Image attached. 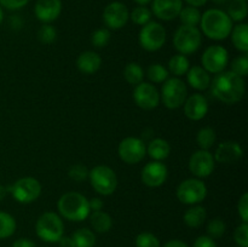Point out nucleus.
Segmentation results:
<instances>
[{"mask_svg":"<svg viewBox=\"0 0 248 247\" xmlns=\"http://www.w3.org/2000/svg\"><path fill=\"white\" fill-rule=\"evenodd\" d=\"M213 97L227 104H234L241 101L246 92L244 77H239L232 70L216 74L210 84Z\"/></svg>","mask_w":248,"mask_h":247,"instance_id":"1","label":"nucleus"},{"mask_svg":"<svg viewBox=\"0 0 248 247\" xmlns=\"http://www.w3.org/2000/svg\"><path fill=\"white\" fill-rule=\"evenodd\" d=\"M201 29L207 38L212 40H224L230 35L232 21L227 12L219 9H210L201 15Z\"/></svg>","mask_w":248,"mask_h":247,"instance_id":"2","label":"nucleus"},{"mask_svg":"<svg viewBox=\"0 0 248 247\" xmlns=\"http://www.w3.org/2000/svg\"><path fill=\"white\" fill-rule=\"evenodd\" d=\"M61 216L72 222H81L90 216L89 200L86 196L77 191L63 194L57 202Z\"/></svg>","mask_w":248,"mask_h":247,"instance_id":"3","label":"nucleus"},{"mask_svg":"<svg viewBox=\"0 0 248 247\" xmlns=\"http://www.w3.org/2000/svg\"><path fill=\"white\" fill-rule=\"evenodd\" d=\"M89 179L92 188L103 196L111 195L118 186L116 173L106 165H98L89 171Z\"/></svg>","mask_w":248,"mask_h":247,"instance_id":"4","label":"nucleus"},{"mask_svg":"<svg viewBox=\"0 0 248 247\" xmlns=\"http://www.w3.org/2000/svg\"><path fill=\"white\" fill-rule=\"evenodd\" d=\"M38 236L46 242H57L64 232V225L55 212H45L38 218L35 224Z\"/></svg>","mask_w":248,"mask_h":247,"instance_id":"5","label":"nucleus"},{"mask_svg":"<svg viewBox=\"0 0 248 247\" xmlns=\"http://www.w3.org/2000/svg\"><path fill=\"white\" fill-rule=\"evenodd\" d=\"M188 97V87L186 82L179 77H171L162 85L161 97L162 103L169 109H178L186 102Z\"/></svg>","mask_w":248,"mask_h":247,"instance_id":"6","label":"nucleus"},{"mask_svg":"<svg viewBox=\"0 0 248 247\" xmlns=\"http://www.w3.org/2000/svg\"><path fill=\"white\" fill-rule=\"evenodd\" d=\"M201 33L196 27L182 24L173 35V45L181 55H191L201 46Z\"/></svg>","mask_w":248,"mask_h":247,"instance_id":"7","label":"nucleus"},{"mask_svg":"<svg viewBox=\"0 0 248 247\" xmlns=\"http://www.w3.org/2000/svg\"><path fill=\"white\" fill-rule=\"evenodd\" d=\"M138 41L144 50L154 52L160 50L166 43V31L162 24L150 21L142 26L138 34Z\"/></svg>","mask_w":248,"mask_h":247,"instance_id":"8","label":"nucleus"},{"mask_svg":"<svg viewBox=\"0 0 248 247\" xmlns=\"http://www.w3.org/2000/svg\"><path fill=\"white\" fill-rule=\"evenodd\" d=\"M7 191H10L15 200L19 203H31L40 196L41 184L33 177H23L15 182Z\"/></svg>","mask_w":248,"mask_h":247,"instance_id":"9","label":"nucleus"},{"mask_svg":"<svg viewBox=\"0 0 248 247\" xmlns=\"http://www.w3.org/2000/svg\"><path fill=\"white\" fill-rule=\"evenodd\" d=\"M177 199L186 205H198L207 196V188L200 179L189 178L182 182L177 188Z\"/></svg>","mask_w":248,"mask_h":247,"instance_id":"10","label":"nucleus"},{"mask_svg":"<svg viewBox=\"0 0 248 247\" xmlns=\"http://www.w3.org/2000/svg\"><path fill=\"white\" fill-rule=\"evenodd\" d=\"M119 157L128 165H136L144 159L147 147L144 142L137 137H127L120 142L118 147Z\"/></svg>","mask_w":248,"mask_h":247,"instance_id":"11","label":"nucleus"},{"mask_svg":"<svg viewBox=\"0 0 248 247\" xmlns=\"http://www.w3.org/2000/svg\"><path fill=\"white\" fill-rule=\"evenodd\" d=\"M228 55L227 48L219 45H212L205 50L201 57L202 68L208 73L218 74L220 72H224L225 67L228 65Z\"/></svg>","mask_w":248,"mask_h":247,"instance_id":"12","label":"nucleus"},{"mask_svg":"<svg viewBox=\"0 0 248 247\" xmlns=\"http://www.w3.org/2000/svg\"><path fill=\"white\" fill-rule=\"evenodd\" d=\"M215 157L208 150H198L189 159V171L199 178H205L212 174L215 170Z\"/></svg>","mask_w":248,"mask_h":247,"instance_id":"13","label":"nucleus"},{"mask_svg":"<svg viewBox=\"0 0 248 247\" xmlns=\"http://www.w3.org/2000/svg\"><path fill=\"white\" fill-rule=\"evenodd\" d=\"M133 99L140 108L152 110L160 103V93L154 85L149 82H140L135 87Z\"/></svg>","mask_w":248,"mask_h":247,"instance_id":"14","label":"nucleus"},{"mask_svg":"<svg viewBox=\"0 0 248 247\" xmlns=\"http://www.w3.org/2000/svg\"><path fill=\"white\" fill-rule=\"evenodd\" d=\"M130 18L127 6L120 1H113L106 6L103 11L104 24L109 29H120L125 27Z\"/></svg>","mask_w":248,"mask_h":247,"instance_id":"15","label":"nucleus"},{"mask_svg":"<svg viewBox=\"0 0 248 247\" xmlns=\"http://www.w3.org/2000/svg\"><path fill=\"white\" fill-rule=\"evenodd\" d=\"M140 179L150 188H157L162 185L167 179V167L161 161L148 162L142 170Z\"/></svg>","mask_w":248,"mask_h":247,"instance_id":"16","label":"nucleus"},{"mask_svg":"<svg viewBox=\"0 0 248 247\" xmlns=\"http://www.w3.org/2000/svg\"><path fill=\"white\" fill-rule=\"evenodd\" d=\"M183 106L186 116L193 121H199L203 119L208 111L207 99L200 93H194L190 97H186Z\"/></svg>","mask_w":248,"mask_h":247,"instance_id":"17","label":"nucleus"},{"mask_svg":"<svg viewBox=\"0 0 248 247\" xmlns=\"http://www.w3.org/2000/svg\"><path fill=\"white\" fill-rule=\"evenodd\" d=\"M183 9L182 0H153V14L162 21H172Z\"/></svg>","mask_w":248,"mask_h":247,"instance_id":"18","label":"nucleus"},{"mask_svg":"<svg viewBox=\"0 0 248 247\" xmlns=\"http://www.w3.org/2000/svg\"><path fill=\"white\" fill-rule=\"evenodd\" d=\"M62 11L61 0H38L34 7V14L43 23H51L56 21Z\"/></svg>","mask_w":248,"mask_h":247,"instance_id":"19","label":"nucleus"},{"mask_svg":"<svg viewBox=\"0 0 248 247\" xmlns=\"http://www.w3.org/2000/svg\"><path fill=\"white\" fill-rule=\"evenodd\" d=\"M242 155H244V150L241 145L232 140H228V142L220 143L213 157H215V161L220 162V164H234L241 159Z\"/></svg>","mask_w":248,"mask_h":247,"instance_id":"20","label":"nucleus"},{"mask_svg":"<svg viewBox=\"0 0 248 247\" xmlns=\"http://www.w3.org/2000/svg\"><path fill=\"white\" fill-rule=\"evenodd\" d=\"M186 80L193 89L199 90V91H205L210 87L211 84L210 73L206 72L200 65H194L189 68L186 72Z\"/></svg>","mask_w":248,"mask_h":247,"instance_id":"21","label":"nucleus"},{"mask_svg":"<svg viewBox=\"0 0 248 247\" xmlns=\"http://www.w3.org/2000/svg\"><path fill=\"white\" fill-rule=\"evenodd\" d=\"M78 69L84 74H93L101 68L102 58L101 56L93 51H85L79 55L77 60Z\"/></svg>","mask_w":248,"mask_h":247,"instance_id":"22","label":"nucleus"},{"mask_svg":"<svg viewBox=\"0 0 248 247\" xmlns=\"http://www.w3.org/2000/svg\"><path fill=\"white\" fill-rule=\"evenodd\" d=\"M170 153H171V147H170L169 142L162 138H155V139L150 140L147 147V154L154 161H162V160L167 159Z\"/></svg>","mask_w":248,"mask_h":247,"instance_id":"23","label":"nucleus"},{"mask_svg":"<svg viewBox=\"0 0 248 247\" xmlns=\"http://www.w3.org/2000/svg\"><path fill=\"white\" fill-rule=\"evenodd\" d=\"M207 218V212L203 206L196 205L194 207H190L186 213H184V223L189 228H199L205 223Z\"/></svg>","mask_w":248,"mask_h":247,"instance_id":"24","label":"nucleus"},{"mask_svg":"<svg viewBox=\"0 0 248 247\" xmlns=\"http://www.w3.org/2000/svg\"><path fill=\"white\" fill-rule=\"evenodd\" d=\"M232 40L235 47L241 52H248V26L246 23H239L232 29Z\"/></svg>","mask_w":248,"mask_h":247,"instance_id":"25","label":"nucleus"},{"mask_svg":"<svg viewBox=\"0 0 248 247\" xmlns=\"http://www.w3.org/2000/svg\"><path fill=\"white\" fill-rule=\"evenodd\" d=\"M90 222H91L92 228L97 232H109L111 225H113L111 217L107 212H103V211H94V212H92L91 217H90Z\"/></svg>","mask_w":248,"mask_h":247,"instance_id":"26","label":"nucleus"},{"mask_svg":"<svg viewBox=\"0 0 248 247\" xmlns=\"http://www.w3.org/2000/svg\"><path fill=\"white\" fill-rule=\"evenodd\" d=\"M189 68H190V62L186 58V56L178 53V55H174L173 57H171V60L169 61V69L167 70L178 77L182 75H186Z\"/></svg>","mask_w":248,"mask_h":247,"instance_id":"27","label":"nucleus"},{"mask_svg":"<svg viewBox=\"0 0 248 247\" xmlns=\"http://www.w3.org/2000/svg\"><path fill=\"white\" fill-rule=\"evenodd\" d=\"M124 77L126 81L130 85L137 86L138 84L143 82V77H144V70H143L142 65L138 64L136 62L128 63L124 69Z\"/></svg>","mask_w":248,"mask_h":247,"instance_id":"28","label":"nucleus"},{"mask_svg":"<svg viewBox=\"0 0 248 247\" xmlns=\"http://www.w3.org/2000/svg\"><path fill=\"white\" fill-rule=\"evenodd\" d=\"M75 247H93L96 244V235L87 228L78 229L72 236Z\"/></svg>","mask_w":248,"mask_h":247,"instance_id":"29","label":"nucleus"},{"mask_svg":"<svg viewBox=\"0 0 248 247\" xmlns=\"http://www.w3.org/2000/svg\"><path fill=\"white\" fill-rule=\"evenodd\" d=\"M247 0H232L227 15L232 21L241 22L247 17Z\"/></svg>","mask_w":248,"mask_h":247,"instance_id":"30","label":"nucleus"},{"mask_svg":"<svg viewBox=\"0 0 248 247\" xmlns=\"http://www.w3.org/2000/svg\"><path fill=\"white\" fill-rule=\"evenodd\" d=\"M178 17L181 18L183 26L196 27L201 21V12L199 11L198 7L186 6L181 10Z\"/></svg>","mask_w":248,"mask_h":247,"instance_id":"31","label":"nucleus"},{"mask_svg":"<svg viewBox=\"0 0 248 247\" xmlns=\"http://www.w3.org/2000/svg\"><path fill=\"white\" fill-rule=\"evenodd\" d=\"M16 230V220L10 213L0 211V239L12 236Z\"/></svg>","mask_w":248,"mask_h":247,"instance_id":"32","label":"nucleus"},{"mask_svg":"<svg viewBox=\"0 0 248 247\" xmlns=\"http://www.w3.org/2000/svg\"><path fill=\"white\" fill-rule=\"evenodd\" d=\"M217 136L216 131L212 127H203L196 135V143L200 147V149L208 150L216 143Z\"/></svg>","mask_w":248,"mask_h":247,"instance_id":"33","label":"nucleus"},{"mask_svg":"<svg viewBox=\"0 0 248 247\" xmlns=\"http://www.w3.org/2000/svg\"><path fill=\"white\" fill-rule=\"evenodd\" d=\"M169 70H167L162 64H159V63L152 64L147 70L148 79L153 82H156V84L166 81V80L169 79Z\"/></svg>","mask_w":248,"mask_h":247,"instance_id":"34","label":"nucleus"},{"mask_svg":"<svg viewBox=\"0 0 248 247\" xmlns=\"http://www.w3.org/2000/svg\"><path fill=\"white\" fill-rule=\"evenodd\" d=\"M130 17L135 24L144 26L152 19V11L145 6H137L132 10Z\"/></svg>","mask_w":248,"mask_h":247,"instance_id":"35","label":"nucleus"},{"mask_svg":"<svg viewBox=\"0 0 248 247\" xmlns=\"http://www.w3.org/2000/svg\"><path fill=\"white\" fill-rule=\"evenodd\" d=\"M225 229H227V227H225L224 220L220 219V218H213L207 224L206 232L208 234L207 236H210L211 239H219L224 235Z\"/></svg>","mask_w":248,"mask_h":247,"instance_id":"36","label":"nucleus"},{"mask_svg":"<svg viewBox=\"0 0 248 247\" xmlns=\"http://www.w3.org/2000/svg\"><path fill=\"white\" fill-rule=\"evenodd\" d=\"M38 39L43 44H52L57 39V31L50 23H44L38 31Z\"/></svg>","mask_w":248,"mask_h":247,"instance_id":"37","label":"nucleus"},{"mask_svg":"<svg viewBox=\"0 0 248 247\" xmlns=\"http://www.w3.org/2000/svg\"><path fill=\"white\" fill-rule=\"evenodd\" d=\"M109 41H110V31H109V29L99 28L92 33L91 43L96 47H104V46L108 45Z\"/></svg>","mask_w":248,"mask_h":247,"instance_id":"38","label":"nucleus"},{"mask_svg":"<svg viewBox=\"0 0 248 247\" xmlns=\"http://www.w3.org/2000/svg\"><path fill=\"white\" fill-rule=\"evenodd\" d=\"M232 72L237 74L239 77H245L248 74V57L247 53L234 58L232 62Z\"/></svg>","mask_w":248,"mask_h":247,"instance_id":"39","label":"nucleus"},{"mask_svg":"<svg viewBox=\"0 0 248 247\" xmlns=\"http://www.w3.org/2000/svg\"><path fill=\"white\" fill-rule=\"evenodd\" d=\"M137 247H160V241L152 232H142L136 237Z\"/></svg>","mask_w":248,"mask_h":247,"instance_id":"40","label":"nucleus"},{"mask_svg":"<svg viewBox=\"0 0 248 247\" xmlns=\"http://www.w3.org/2000/svg\"><path fill=\"white\" fill-rule=\"evenodd\" d=\"M68 176L70 179L75 182H82L86 178H89V170L84 165H73L68 171Z\"/></svg>","mask_w":248,"mask_h":247,"instance_id":"41","label":"nucleus"},{"mask_svg":"<svg viewBox=\"0 0 248 247\" xmlns=\"http://www.w3.org/2000/svg\"><path fill=\"white\" fill-rule=\"evenodd\" d=\"M234 240L240 247H248V224L242 222L239 227L235 229Z\"/></svg>","mask_w":248,"mask_h":247,"instance_id":"42","label":"nucleus"},{"mask_svg":"<svg viewBox=\"0 0 248 247\" xmlns=\"http://www.w3.org/2000/svg\"><path fill=\"white\" fill-rule=\"evenodd\" d=\"M237 211H239V215L241 217L242 222L247 223L248 222V194L245 193L244 195L240 198L239 203H237Z\"/></svg>","mask_w":248,"mask_h":247,"instance_id":"43","label":"nucleus"},{"mask_svg":"<svg viewBox=\"0 0 248 247\" xmlns=\"http://www.w3.org/2000/svg\"><path fill=\"white\" fill-rule=\"evenodd\" d=\"M29 0H0V5L7 10H18L26 6Z\"/></svg>","mask_w":248,"mask_h":247,"instance_id":"44","label":"nucleus"},{"mask_svg":"<svg viewBox=\"0 0 248 247\" xmlns=\"http://www.w3.org/2000/svg\"><path fill=\"white\" fill-rule=\"evenodd\" d=\"M193 247H217V245L213 241V239H211L210 236L203 235V236H199L198 239L195 240Z\"/></svg>","mask_w":248,"mask_h":247,"instance_id":"45","label":"nucleus"},{"mask_svg":"<svg viewBox=\"0 0 248 247\" xmlns=\"http://www.w3.org/2000/svg\"><path fill=\"white\" fill-rule=\"evenodd\" d=\"M89 206L90 211H93L94 212V211H101L103 208L104 203L99 198H92L91 200H89Z\"/></svg>","mask_w":248,"mask_h":247,"instance_id":"46","label":"nucleus"},{"mask_svg":"<svg viewBox=\"0 0 248 247\" xmlns=\"http://www.w3.org/2000/svg\"><path fill=\"white\" fill-rule=\"evenodd\" d=\"M12 247H35V244L29 239H18L12 244Z\"/></svg>","mask_w":248,"mask_h":247,"instance_id":"47","label":"nucleus"},{"mask_svg":"<svg viewBox=\"0 0 248 247\" xmlns=\"http://www.w3.org/2000/svg\"><path fill=\"white\" fill-rule=\"evenodd\" d=\"M58 242H60V247H75L74 241L69 236H62L58 240Z\"/></svg>","mask_w":248,"mask_h":247,"instance_id":"48","label":"nucleus"},{"mask_svg":"<svg viewBox=\"0 0 248 247\" xmlns=\"http://www.w3.org/2000/svg\"><path fill=\"white\" fill-rule=\"evenodd\" d=\"M164 247H188V245L181 240H171V241L166 242Z\"/></svg>","mask_w":248,"mask_h":247,"instance_id":"49","label":"nucleus"},{"mask_svg":"<svg viewBox=\"0 0 248 247\" xmlns=\"http://www.w3.org/2000/svg\"><path fill=\"white\" fill-rule=\"evenodd\" d=\"M186 1L188 2L189 6L200 7V6H203V5L207 2V0H186Z\"/></svg>","mask_w":248,"mask_h":247,"instance_id":"50","label":"nucleus"},{"mask_svg":"<svg viewBox=\"0 0 248 247\" xmlns=\"http://www.w3.org/2000/svg\"><path fill=\"white\" fill-rule=\"evenodd\" d=\"M7 194V188H5L4 185H1L0 184V201H2L5 199V196H6Z\"/></svg>","mask_w":248,"mask_h":247,"instance_id":"51","label":"nucleus"},{"mask_svg":"<svg viewBox=\"0 0 248 247\" xmlns=\"http://www.w3.org/2000/svg\"><path fill=\"white\" fill-rule=\"evenodd\" d=\"M133 1L137 2V4L140 5V6H145V5L149 4V2L152 1V0H133Z\"/></svg>","mask_w":248,"mask_h":247,"instance_id":"52","label":"nucleus"},{"mask_svg":"<svg viewBox=\"0 0 248 247\" xmlns=\"http://www.w3.org/2000/svg\"><path fill=\"white\" fill-rule=\"evenodd\" d=\"M212 1L217 5H222V4H224V2H227L228 0H212Z\"/></svg>","mask_w":248,"mask_h":247,"instance_id":"53","label":"nucleus"},{"mask_svg":"<svg viewBox=\"0 0 248 247\" xmlns=\"http://www.w3.org/2000/svg\"><path fill=\"white\" fill-rule=\"evenodd\" d=\"M2 19H4V12H2V9L0 7V23L2 22Z\"/></svg>","mask_w":248,"mask_h":247,"instance_id":"54","label":"nucleus"}]
</instances>
